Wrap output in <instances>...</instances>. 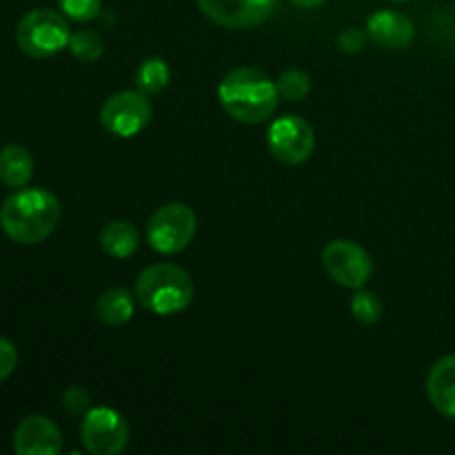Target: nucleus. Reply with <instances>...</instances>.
Masks as SVG:
<instances>
[{
	"label": "nucleus",
	"instance_id": "obj_1",
	"mask_svg": "<svg viewBox=\"0 0 455 455\" xmlns=\"http://www.w3.org/2000/svg\"><path fill=\"white\" fill-rule=\"evenodd\" d=\"M62 207L52 191L43 187L18 189L7 196L0 209V227L4 235L18 244H38L58 229Z\"/></svg>",
	"mask_w": 455,
	"mask_h": 455
},
{
	"label": "nucleus",
	"instance_id": "obj_2",
	"mask_svg": "<svg viewBox=\"0 0 455 455\" xmlns=\"http://www.w3.org/2000/svg\"><path fill=\"white\" fill-rule=\"evenodd\" d=\"M218 98L227 114L244 124H260L275 114L280 102L278 84L260 69L238 67L218 84Z\"/></svg>",
	"mask_w": 455,
	"mask_h": 455
},
{
	"label": "nucleus",
	"instance_id": "obj_3",
	"mask_svg": "<svg viewBox=\"0 0 455 455\" xmlns=\"http://www.w3.org/2000/svg\"><path fill=\"white\" fill-rule=\"evenodd\" d=\"M136 300L147 311L158 315H173L194 302V280L182 267L172 262L151 265L138 275Z\"/></svg>",
	"mask_w": 455,
	"mask_h": 455
},
{
	"label": "nucleus",
	"instance_id": "obj_4",
	"mask_svg": "<svg viewBox=\"0 0 455 455\" xmlns=\"http://www.w3.org/2000/svg\"><path fill=\"white\" fill-rule=\"evenodd\" d=\"M71 29L65 16L47 7L31 9L16 27V43L27 56L52 58L69 47Z\"/></svg>",
	"mask_w": 455,
	"mask_h": 455
},
{
	"label": "nucleus",
	"instance_id": "obj_5",
	"mask_svg": "<svg viewBox=\"0 0 455 455\" xmlns=\"http://www.w3.org/2000/svg\"><path fill=\"white\" fill-rule=\"evenodd\" d=\"M196 227L198 220L194 209L182 203H169L147 222V243L158 253H180L194 240Z\"/></svg>",
	"mask_w": 455,
	"mask_h": 455
},
{
	"label": "nucleus",
	"instance_id": "obj_6",
	"mask_svg": "<svg viewBox=\"0 0 455 455\" xmlns=\"http://www.w3.org/2000/svg\"><path fill=\"white\" fill-rule=\"evenodd\" d=\"M323 267L329 278L347 289H363L373 274L367 249L354 240H333L323 251Z\"/></svg>",
	"mask_w": 455,
	"mask_h": 455
},
{
	"label": "nucleus",
	"instance_id": "obj_7",
	"mask_svg": "<svg viewBox=\"0 0 455 455\" xmlns=\"http://www.w3.org/2000/svg\"><path fill=\"white\" fill-rule=\"evenodd\" d=\"M267 145L275 160L284 164H302L315 149V133L311 124L300 116H283L271 123Z\"/></svg>",
	"mask_w": 455,
	"mask_h": 455
},
{
	"label": "nucleus",
	"instance_id": "obj_8",
	"mask_svg": "<svg viewBox=\"0 0 455 455\" xmlns=\"http://www.w3.org/2000/svg\"><path fill=\"white\" fill-rule=\"evenodd\" d=\"M154 109L142 92H118L105 100L100 123L111 136L133 138L149 124Z\"/></svg>",
	"mask_w": 455,
	"mask_h": 455
},
{
	"label": "nucleus",
	"instance_id": "obj_9",
	"mask_svg": "<svg viewBox=\"0 0 455 455\" xmlns=\"http://www.w3.org/2000/svg\"><path fill=\"white\" fill-rule=\"evenodd\" d=\"M80 440L93 455H118L129 443V427L114 409H89L80 425Z\"/></svg>",
	"mask_w": 455,
	"mask_h": 455
},
{
	"label": "nucleus",
	"instance_id": "obj_10",
	"mask_svg": "<svg viewBox=\"0 0 455 455\" xmlns=\"http://www.w3.org/2000/svg\"><path fill=\"white\" fill-rule=\"evenodd\" d=\"M204 16L229 29H249L265 22L278 7V0H198Z\"/></svg>",
	"mask_w": 455,
	"mask_h": 455
},
{
	"label": "nucleus",
	"instance_id": "obj_11",
	"mask_svg": "<svg viewBox=\"0 0 455 455\" xmlns=\"http://www.w3.org/2000/svg\"><path fill=\"white\" fill-rule=\"evenodd\" d=\"M13 449L18 455H58L62 449L60 429L47 416H27L13 434Z\"/></svg>",
	"mask_w": 455,
	"mask_h": 455
},
{
	"label": "nucleus",
	"instance_id": "obj_12",
	"mask_svg": "<svg viewBox=\"0 0 455 455\" xmlns=\"http://www.w3.org/2000/svg\"><path fill=\"white\" fill-rule=\"evenodd\" d=\"M367 34L385 49H407L416 38V27L407 16L389 9H380L367 20Z\"/></svg>",
	"mask_w": 455,
	"mask_h": 455
},
{
	"label": "nucleus",
	"instance_id": "obj_13",
	"mask_svg": "<svg viewBox=\"0 0 455 455\" xmlns=\"http://www.w3.org/2000/svg\"><path fill=\"white\" fill-rule=\"evenodd\" d=\"M427 394L431 404L443 416L455 418V354L444 355L431 367L427 378Z\"/></svg>",
	"mask_w": 455,
	"mask_h": 455
},
{
	"label": "nucleus",
	"instance_id": "obj_14",
	"mask_svg": "<svg viewBox=\"0 0 455 455\" xmlns=\"http://www.w3.org/2000/svg\"><path fill=\"white\" fill-rule=\"evenodd\" d=\"M34 176V158L22 145H7L0 149V182L9 189H22Z\"/></svg>",
	"mask_w": 455,
	"mask_h": 455
},
{
	"label": "nucleus",
	"instance_id": "obj_15",
	"mask_svg": "<svg viewBox=\"0 0 455 455\" xmlns=\"http://www.w3.org/2000/svg\"><path fill=\"white\" fill-rule=\"evenodd\" d=\"M100 249L111 258H132L140 244V234L129 220H111L100 229Z\"/></svg>",
	"mask_w": 455,
	"mask_h": 455
},
{
	"label": "nucleus",
	"instance_id": "obj_16",
	"mask_svg": "<svg viewBox=\"0 0 455 455\" xmlns=\"http://www.w3.org/2000/svg\"><path fill=\"white\" fill-rule=\"evenodd\" d=\"M133 311H136V293L127 291L123 287L109 289L96 302L98 320L102 324H109V327H118V324L129 323Z\"/></svg>",
	"mask_w": 455,
	"mask_h": 455
},
{
	"label": "nucleus",
	"instance_id": "obj_17",
	"mask_svg": "<svg viewBox=\"0 0 455 455\" xmlns=\"http://www.w3.org/2000/svg\"><path fill=\"white\" fill-rule=\"evenodd\" d=\"M169 78H172V71H169V65L163 58H149L136 71L138 89L142 93H147V96H154V93L163 92L169 84Z\"/></svg>",
	"mask_w": 455,
	"mask_h": 455
},
{
	"label": "nucleus",
	"instance_id": "obj_18",
	"mask_svg": "<svg viewBox=\"0 0 455 455\" xmlns=\"http://www.w3.org/2000/svg\"><path fill=\"white\" fill-rule=\"evenodd\" d=\"M69 52L80 62H96L98 58L105 53V40L92 29H80L71 34L69 40Z\"/></svg>",
	"mask_w": 455,
	"mask_h": 455
},
{
	"label": "nucleus",
	"instance_id": "obj_19",
	"mask_svg": "<svg viewBox=\"0 0 455 455\" xmlns=\"http://www.w3.org/2000/svg\"><path fill=\"white\" fill-rule=\"evenodd\" d=\"M278 84L280 98H284L287 102H300L305 100L307 93L311 92V78L300 69H289L275 80Z\"/></svg>",
	"mask_w": 455,
	"mask_h": 455
},
{
	"label": "nucleus",
	"instance_id": "obj_20",
	"mask_svg": "<svg viewBox=\"0 0 455 455\" xmlns=\"http://www.w3.org/2000/svg\"><path fill=\"white\" fill-rule=\"evenodd\" d=\"M351 314L363 324H376L382 318V300L373 291H358L351 298Z\"/></svg>",
	"mask_w": 455,
	"mask_h": 455
},
{
	"label": "nucleus",
	"instance_id": "obj_21",
	"mask_svg": "<svg viewBox=\"0 0 455 455\" xmlns=\"http://www.w3.org/2000/svg\"><path fill=\"white\" fill-rule=\"evenodd\" d=\"M56 3L67 18L78 22L96 18L102 7V0H56Z\"/></svg>",
	"mask_w": 455,
	"mask_h": 455
},
{
	"label": "nucleus",
	"instance_id": "obj_22",
	"mask_svg": "<svg viewBox=\"0 0 455 455\" xmlns=\"http://www.w3.org/2000/svg\"><path fill=\"white\" fill-rule=\"evenodd\" d=\"M89 404H92V398H89L87 391L80 389V387H69V389L65 391V395H62V407L69 413H74V416L87 413Z\"/></svg>",
	"mask_w": 455,
	"mask_h": 455
},
{
	"label": "nucleus",
	"instance_id": "obj_23",
	"mask_svg": "<svg viewBox=\"0 0 455 455\" xmlns=\"http://www.w3.org/2000/svg\"><path fill=\"white\" fill-rule=\"evenodd\" d=\"M18 364V351L9 338L0 336V382L7 380Z\"/></svg>",
	"mask_w": 455,
	"mask_h": 455
},
{
	"label": "nucleus",
	"instance_id": "obj_24",
	"mask_svg": "<svg viewBox=\"0 0 455 455\" xmlns=\"http://www.w3.org/2000/svg\"><path fill=\"white\" fill-rule=\"evenodd\" d=\"M367 43V34L360 29H345L340 36H338V44H340L342 52L355 53L364 47Z\"/></svg>",
	"mask_w": 455,
	"mask_h": 455
},
{
	"label": "nucleus",
	"instance_id": "obj_25",
	"mask_svg": "<svg viewBox=\"0 0 455 455\" xmlns=\"http://www.w3.org/2000/svg\"><path fill=\"white\" fill-rule=\"evenodd\" d=\"M291 3L300 9H318L323 7L324 0H291Z\"/></svg>",
	"mask_w": 455,
	"mask_h": 455
},
{
	"label": "nucleus",
	"instance_id": "obj_26",
	"mask_svg": "<svg viewBox=\"0 0 455 455\" xmlns=\"http://www.w3.org/2000/svg\"><path fill=\"white\" fill-rule=\"evenodd\" d=\"M394 3H404V0H394Z\"/></svg>",
	"mask_w": 455,
	"mask_h": 455
}]
</instances>
